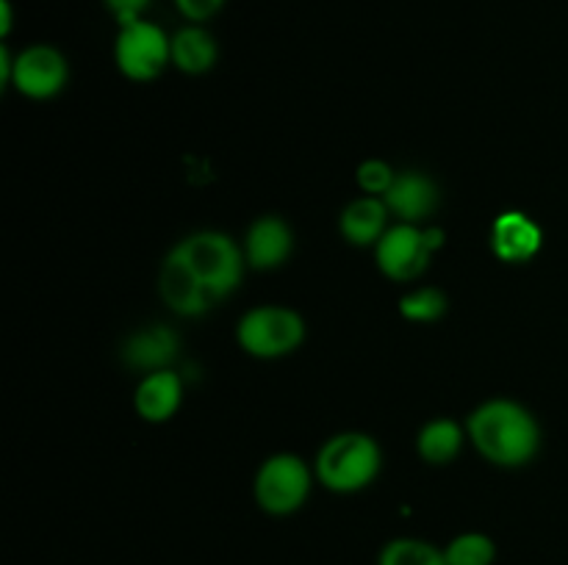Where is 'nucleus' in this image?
Masks as SVG:
<instances>
[{
	"label": "nucleus",
	"mask_w": 568,
	"mask_h": 565,
	"mask_svg": "<svg viewBox=\"0 0 568 565\" xmlns=\"http://www.w3.org/2000/svg\"><path fill=\"white\" fill-rule=\"evenodd\" d=\"M469 441L494 465L519 469L541 449V427L525 404L514 399H488L466 421Z\"/></svg>",
	"instance_id": "f257e3e1"
},
{
	"label": "nucleus",
	"mask_w": 568,
	"mask_h": 565,
	"mask_svg": "<svg viewBox=\"0 0 568 565\" xmlns=\"http://www.w3.org/2000/svg\"><path fill=\"white\" fill-rule=\"evenodd\" d=\"M166 258L181 264L216 302L236 291L244 264H247L244 249L231 236L216 230L192 233L181 244H175Z\"/></svg>",
	"instance_id": "f03ea898"
},
{
	"label": "nucleus",
	"mask_w": 568,
	"mask_h": 565,
	"mask_svg": "<svg viewBox=\"0 0 568 565\" xmlns=\"http://www.w3.org/2000/svg\"><path fill=\"white\" fill-rule=\"evenodd\" d=\"M383 452L366 432H338L316 454V480L333 493H358L377 480Z\"/></svg>",
	"instance_id": "7ed1b4c3"
},
{
	"label": "nucleus",
	"mask_w": 568,
	"mask_h": 565,
	"mask_svg": "<svg viewBox=\"0 0 568 565\" xmlns=\"http://www.w3.org/2000/svg\"><path fill=\"white\" fill-rule=\"evenodd\" d=\"M305 321L283 305H258L239 319L236 341L253 358H283L303 343Z\"/></svg>",
	"instance_id": "20e7f679"
},
{
	"label": "nucleus",
	"mask_w": 568,
	"mask_h": 565,
	"mask_svg": "<svg viewBox=\"0 0 568 565\" xmlns=\"http://www.w3.org/2000/svg\"><path fill=\"white\" fill-rule=\"evenodd\" d=\"M311 476L308 463L297 454H272L261 463L258 474H255V502L264 513L270 515H292L308 502L311 496Z\"/></svg>",
	"instance_id": "39448f33"
},
{
	"label": "nucleus",
	"mask_w": 568,
	"mask_h": 565,
	"mask_svg": "<svg viewBox=\"0 0 568 565\" xmlns=\"http://www.w3.org/2000/svg\"><path fill=\"white\" fill-rule=\"evenodd\" d=\"M444 244V233L438 227H419L399 222L383 233L375 244L377 266L386 277L397 282L416 280L430 266L433 253Z\"/></svg>",
	"instance_id": "423d86ee"
},
{
	"label": "nucleus",
	"mask_w": 568,
	"mask_h": 565,
	"mask_svg": "<svg viewBox=\"0 0 568 565\" xmlns=\"http://www.w3.org/2000/svg\"><path fill=\"white\" fill-rule=\"evenodd\" d=\"M114 61L128 81L148 83L172 64V37L150 20H136L120 25L114 39Z\"/></svg>",
	"instance_id": "0eeeda50"
},
{
	"label": "nucleus",
	"mask_w": 568,
	"mask_h": 565,
	"mask_svg": "<svg viewBox=\"0 0 568 565\" xmlns=\"http://www.w3.org/2000/svg\"><path fill=\"white\" fill-rule=\"evenodd\" d=\"M70 66L53 44H31L14 55L11 86L31 100H50L67 86Z\"/></svg>",
	"instance_id": "6e6552de"
},
{
	"label": "nucleus",
	"mask_w": 568,
	"mask_h": 565,
	"mask_svg": "<svg viewBox=\"0 0 568 565\" xmlns=\"http://www.w3.org/2000/svg\"><path fill=\"white\" fill-rule=\"evenodd\" d=\"M383 203H386L388 214L399 216L408 225H419L438 208V188L425 172L405 170L397 172L392 188L383 194Z\"/></svg>",
	"instance_id": "1a4fd4ad"
},
{
	"label": "nucleus",
	"mask_w": 568,
	"mask_h": 565,
	"mask_svg": "<svg viewBox=\"0 0 568 565\" xmlns=\"http://www.w3.org/2000/svg\"><path fill=\"white\" fill-rule=\"evenodd\" d=\"M294 249V233L286 219L270 214L258 216L244 236V258L253 269H277Z\"/></svg>",
	"instance_id": "9d476101"
},
{
	"label": "nucleus",
	"mask_w": 568,
	"mask_h": 565,
	"mask_svg": "<svg viewBox=\"0 0 568 565\" xmlns=\"http://www.w3.org/2000/svg\"><path fill=\"white\" fill-rule=\"evenodd\" d=\"M541 242L544 233L538 222L521 210L499 214L491 225V249L505 264H525V260L536 258Z\"/></svg>",
	"instance_id": "9b49d317"
},
{
	"label": "nucleus",
	"mask_w": 568,
	"mask_h": 565,
	"mask_svg": "<svg viewBox=\"0 0 568 565\" xmlns=\"http://www.w3.org/2000/svg\"><path fill=\"white\" fill-rule=\"evenodd\" d=\"M178 347H181V338H178L172 327L153 325L128 338L125 347H122V360L131 369L150 374V371L170 369L172 360L178 358Z\"/></svg>",
	"instance_id": "f8f14e48"
},
{
	"label": "nucleus",
	"mask_w": 568,
	"mask_h": 565,
	"mask_svg": "<svg viewBox=\"0 0 568 565\" xmlns=\"http://www.w3.org/2000/svg\"><path fill=\"white\" fill-rule=\"evenodd\" d=\"M183 402V380L178 371L161 369L150 371V374L142 377L136 393H133V408L142 415L144 421H153V424H161V421H170L172 415L178 413Z\"/></svg>",
	"instance_id": "ddd939ff"
},
{
	"label": "nucleus",
	"mask_w": 568,
	"mask_h": 565,
	"mask_svg": "<svg viewBox=\"0 0 568 565\" xmlns=\"http://www.w3.org/2000/svg\"><path fill=\"white\" fill-rule=\"evenodd\" d=\"M159 291L164 297V302L181 316H203L216 305V299L181 264H175L170 258L161 266Z\"/></svg>",
	"instance_id": "4468645a"
},
{
	"label": "nucleus",
	"mask_w": 568,
	"mask_h": 565,
	"mask_svg": "<svg viewBox=\"0 0 568 565\" xmlns=\"http://www.w3.org/2000/svg\"><path fill=\"white\" fill-rule=\"evenodd\" d=\"M388 208L383 199L377 197H358L342 210V219H338V230L355 247H372L383 238V233L388 230Z\"/></svg>",
	"instance_id": "2eb2a0df"
},
{
	"label": "nucleus",
	"mask_w": 568,
	"mask_h": 565,
	"mask_svg": "<svg viewBox=\"0 0 568 565\" xmlns=\"http://www.w3.org/2000/svg\"><path fill=\"white\" fill-rule=\"evenodd\" d=\"M216 39L209 28L189 22L181 31L172 33V64L186 75H203L216 64Z\"/></svg>",
	"instance_id": "dca6fc26"
},
{
	"label": "nucleus",
	"mask_w": 568,
	"mask_h": 565,
	"mask_svg": "<svg viewBox=\"0 0 568 565\" xmlns=\"http://www.w3.org/2000/svg\"><path fill=\"white\" fill-rule=\"evenodd\" d=\"M460 449H464V427L455 419H444V415L427 421L419 430V438H416V452L430 465L453 463Z\"/></svg>",
	"instance_id": "f3484780"
},
{
	"label": "nucleus",
	"mask_w": 568,
	"mask_h": 565,
	"mask_svg": "<svg viewBox=\"0 0 568 565\" xmlns=\"http://www.w3.org/2000/svg\"><path fill=\"white\" fill-rule=\"evenodd\" d=\"M377 565H447L444 548L419 537H394L377 554Z\"/></svg>",
	"instance_id": "a211bd4d"
},
{
	"label": "nucleus",
	"mask_w": 568,
	"mask_h": 565,
	"mask_svg": "<svg viewBox=\"0 0 568 565\" xmlns=\"http://www.w3.org/2000/svg\"><path fill=\"white\" fill-rule=\"evenodd\" d=\"M447 565H494L497 543L486 532H460L444 546Z\"/></svg>",
	"instance_id": "6ab92c4d"
},
{
	"label": "nucleus",
	"mask_w": 568,
	"mask_h": 565,
	"mask_svg": "<svg viewBox=\"0 0 568 565\" xmlns=\"http://www.w3.org/2000/svg\"><path fill=\"white\" fill-rule=\"evenodd\" d=\"M399 314L408 321H436L447 314V297L433 286H422L399 299Z\"/></svg>",
	"instance_id": "aec40b11"
},
{
	"label": "nucleus",
	"mask_w": 568,
	"mask_h": 565,
	"mask_svg": "<svg viewBox=\"0 0 568 565\" xmlns=\"http://www.w3.org/2000/svg\"><path fill=\"white\" fill-rule=\"evenodd\" d=\"M355 177H358V186L364 188L369 197H383V194L392 188L394 177H397V172L392 170V166L386 164V161H364V164L358 166V172H355Z\"/></svg>",
	"instance_id": "412c9836"
},
{
	"label": "nucleus",
	"mask_w": 568,
	"mask_h": 565,
	"mask_svg": "<svg viewBox=\"0 0 568 565\" xmlns=\"http://www.w3.org/2000/svg\"><path fill=\"white\" fill-rule=\"evenodd\" d=\"M153 0H103L105 11L116 20V25H128V22L142 20L144 11L150 9Z\"/></svg>",
	"instance_id": "4be33fe9"
},
{
	"label": "nucleus",
	"mask_w": 568,
	"mask_h": 565,
	"mask_svg": "<svg viewBox=\"0 0 568 565\" xmlns=\"http://www.w3.org/2000/svg\"><path fill=\"white\" fill-rule=\"evenodd\" d=\"M222 6H225V0H175V9L181 11L189 22H197V25H203L205 20L220 14Z\"/></svg>",
	"instance_id": "5701e85b"
},
{
	"label": "nucleus",
	"mask_w": 568,
	"mask_h": 565,
	"mask_svg": "<svg viewBox=\"0 0 568 565\" xmlns=\"http://www.w3.org/2000/svg\"><path fill=\"white\" fill-rule=\"evenodd\" d=\"M11 20H14V17H11V0H0V33H3V37L11 33Z\"/></svg>",
	"instance_id": "b1692460"
}]
</instances>
